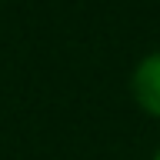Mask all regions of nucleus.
I'll use <instances>...</instances> for the list:
<instances>
[{"mask_svg":"<svg viewBox=\"0 0 160 160\" xmlns=\"http://www.w3.org/2000/svg\"><path fill=\"white\" fill-rule=\"evenodd\" d=\"M150 160H160V143H157V150H153V153H150Z\"/></svg>","mask_w":160,"mask_h":160,"instance_id":"f03ea898","label":"nucleus"},{"mask_svg":"<svg viewBox=\"0 0 160 160\" xmlns=\"http://www.w3.org/2000/svg\"><path fill=\"white\" fill-rule=\"evenodd\" d=\"M130 97L147 117L160 120V47L147 50L130 70Z\"/></svg>","mask_w":160,"mask_h":160,"instance_id":"f257e3e1","label":"nucleus"}]
</instances>
